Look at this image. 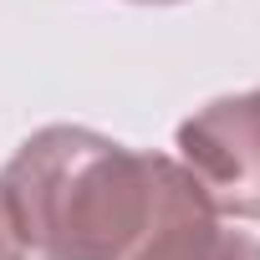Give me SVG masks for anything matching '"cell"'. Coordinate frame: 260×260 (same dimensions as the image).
Wrapping results in <instances>:
<instances>
[{
	"label": "cell",
	"mask_w": 260,
	"mask_h": 260,
	"mask_svg": "<svg viewBox=\"0 0 260 260\" xmlns=\"http://www.w3.org/2000/svg\"><path fill=\"white\" fill-rule=\"evenodd\" d=\"M0 184L26 250L41 260H148L214 214L179 158L138 153L77 122L31 133Z\"/></svg>",
	"instance_id": "obj_1"
},
{
	"label": "cell",
	"mask_w": 260,
	"mask_h": 260,
	"mask_svg": "<svg viewBox=\"0 0 260 260\" xmlns=\"http://www.w3.org/2000/svg\"><path fill=\"white\" fill-rule=\"evenodd\" d=\"M133 6H179V0H133Z\"/></svg>",
	"instance_id": "obj_5"
},
{
	"label": "cell",
	"mask_w": 260,
	"mask_h": 260,
	"mask_svg": "<svg viewBox=\"0 0 260 260\" xmlns=\"http://www.w3.org/2000/svg\"><path fill=\"white\" fill-rule=\"evenodd\" d=\"M148 260H260V240L245 230H224L214 214L179 230L169 245H158Z\"/></svg>",
	"instance_id": "obj_3"
},
{
	"label": "cell",
	"mask_w": 260,
	"mask_h": 260,
	"mask_svg": "<svg viewBox=\"0 0 260 260\" xmlns=\"http://www.w3.org/2000/svg\"><path fill=\"white\" fill-rule=\"evenodd\" d=\"M0 260H31V250L21 240V224H16V209L6 199V184H0Z\"/></svg>",
	"instance_id": "obj_4"
},
{
	"label": "cell",
	"mask_w": 260,
	"mask_h": 260,
	"mask_svg": "<svg viewBox=\"0 0 260 260\" xmlns=\"http://www.w3.org/2000/svg\"><path fill=\"white\" fill-rule=\"evenodd\" d=\"M174 148L214 214L260 219V87L204 102L179 122Z\"/></svg>",
	"instance_id": "obj_2"
}]
</instances>
